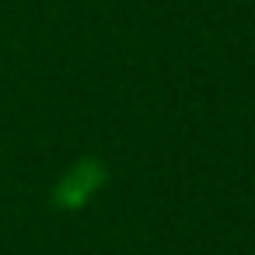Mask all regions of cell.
<instances>
[{
	"instance_id": "cell-1",
	"label": "cell",
	"mask_w": 255,
	"mask_h": 255,
	"mask_svg": "<svg viewBox=\"0 0 255 255\" xmlns=\"http://www.w3.org/2000/svg\"><path fill=\"white\" fill-rule=\"evenodd\" d=\"M102 185H105V164L98 157H81L60 175L53 189V203L60 210H81Z\"/></svg>"
}]
</instances>
